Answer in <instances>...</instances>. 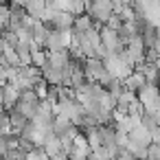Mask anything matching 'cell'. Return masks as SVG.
<instances>
[{
  "label": "cell",
  "mask_w": 160,
  "mask_h": 160,
  "mask_svg": "<svg viewBox=\"0 0 160 160\" xmlns=\"http://www.w3.org/2000/svg\"><path fill=\"white\" fill-rule=\"evenodd\" d=\"M94 27V18L90 16V13H81V16H77V20H75V31L77 33H83V31H90Z\"/></svg>",
  "instance_id": "ba28073f"
},
{
  "label": "cell",
  "mask_w": 160,
  "mask_h": 160,
  "mask_svg": "<svg viewBox=\"0 0 160 160\" xmlns=\"http://www.w3.org/2000/svg\"><path fill=\"white\" fill-rule=\"evenodd\" d=\"M7 112H9V118H11V125H13V132H16V134H20V132L31 123V118H27L18 108H11V110H7Z\"/></svg>",
  "instance_id": "277c9868"
},
{
  "label": "cell",
  "mask_w": 160,
  "mask_h": 160,
  "mask_svg": "<svg viewBox=\"0 0 160 160\" xmlns=\"http://www.w3.org/2000/svg\"><path fill=\"white\" fill-rule=\"evenodd\" d=\"M138 99L142 101L145 108L153 105V103L160 99V86H158V83H145V86L138 90Z\"/></svg>",
  "instance_id": "7a4b0ae2"
},
{
  "label": "cell",
  "mask_w": 160,
  "mask_h": 160,
  "mask_svg": "<svg viewBox=\"0 0 160 160\" xmlns=\"http://www.w3.org/2000/svg\"><path fill=\"white\" fill-rule=\"evenodd\" d=\"M147 83V79H145V75H142V70H134L127 79H125V88H129V90H140L142 86Z\"/></svg>",
  "instance_id": "52a82bcc"
},
{
  "label": "cell",
  "mask_w": 160,
  "mask_h": 160,
  "mask_svg": "<svg viewBox=\"0 0 160 160\" xmlns=\"http://www.w3.org/2000/svg\"><path fill=\"white\" fill-rule=\"evenodd\" d=\"M20 97H22V90H20L18 86L9 83V81L2 83V108H5V110H11V108L20 101Z\"/></svg>",
  "instance_id": "6da1fadb"
},
{
  "label": "cell",
  "mask_w": 160,
  "mask_h": 160,
  "mask_svg": "<svg viewBox=\"0 0 160 160\" xmlns=\"http://www.w3.org/2000/svg\"><path fill=\"white\" fill-rule=\"evenodd\" d=\"M51 160H70V153L62 149V151H59V153H55V156H53Z\"/></svg>",
  "instance_id": "8fae6325"
},
{
  "label": "cell",
  "mask_w": 160,
  "mask_h": 160,
  "mask_svg": "<svg viewBox=\"0 0 160 160\" xmlns=\"http://www.w3.org/2000/svg\"><path fill=\"white\" fill-rule=\"evenodd\" d=\"M129 138H134V140H138V142H145V145H151V142H153L151 129H149V127H145L142 123H140V125H136V127L129 132Z\"/></svg>",
  "instance_id": "8992f818"
},
{
  "label": "cell",
  "mask_w": 160,
  "mask_h": 160,
  "mask_svg": "<svg viewBox=\"0 0 160 160\" xmlns=\"http://www.w3.org/2000/svg\"><path fill=\"white\" fill-rule=\"evenodd\" d=\"M42 75H44V79H46L51 86H62V83H64V68H57V66H53V64H46V66L42 68Z\"/></svg>",
  "instance_id": "3957f363"
},
{
  "label": "cell",
  "mask_w": 160,
  "mask_h": 160,
  "mask_svg": "<svg viewBox=\"0 0 160 160\" xmlns=\"http://www.w3.org/2000/svg\"><path fill=\"white\" fill-rule=\"evenodd\" d=\"M116 158H118V160H138V158H136V156H134V153H132L127 147H125V149H121Z\"/></svg>",
  "instance_id": "30bf717a"
},
{
  "label": "cell",
  "mask_w": 160,
  "mask_h": 160,
  "mask_svg": "<svg viewBox=\"0 0 160 160\" xmlns=\"http://www.w3.org/2000/svg\"><path fill=\"white\" fill-rule=\"evenodd\" d=\"M2 158H5V160H27V151H24L22 147H13V149H9Z\"/></svg>",
  "instance_id": "9c48e42d"
},
{
  "label": "cell",
  "mask_w": 160,
  "mask_h": 160,
  "mask_svg": "<svg viewBox=\"0 0 160 160\" xmlns=\"http://www.w3.org/2000/svg\"><path fill=\"white\" fill-rule=\"evenodd\" d=\"M136 70H142V75H145L147 83H158V86H160V70H158V66H156V64L145 62V64H140Z\"/></svg>",
  "instance_id": "5b68a950"
}]
</instances>
